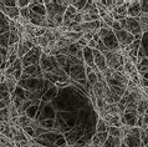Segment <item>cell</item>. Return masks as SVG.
<instances>
[{"label": "cell", "instance_id": "cell-1", "mask_svg": "<svg viewBox=\"0 0 148 147\" xmlns=\"http://www.w3.org/2000/svg\"><path fill=\"white\" fill-rule=\"evenodd\" d=\"M41 55H42V49L40 46H34L27 54L21 59L23 69H26L29 66H34V65H39Z\"/></svg>", "mask_w": 148, "mask_h": 147}, {"label": "cell", "instance_id": "cell-2", "mask_svg": "<svg viewBox=\"0 0 148 147\" xmlns=\"http://www.w3.org/2000/svg\"><path fill=\"white\" fill-rule=\"evenodd\" d=\"M126 23H127L126 30L133 36L134 40H141L143 31H142L141 24H139V18H138V19L127 18V19H126Z\"/></svg>", "mask_w": 148, "mask_h": 147}, {"label": "cell", "instance_id": "cell-3", "mask_svg": "<svg viewBox=\"0 0 148 147\" xmlns=\"http://www.w3.org/2000/svg\"><path fill=\"white\" fill-rule=\"evenodd\" d=\"M114 35L117 38V41L120 44V47H121V51L125 50V49L131 45L134 41V38L130 34L127 30H120V31H114Z\"/></svg>", "mask_w": 148, "mask_h": 147}, {"label": "cell", "instance_id": "cell-4", "mask_svg": "<svg viewBox=\"0 0 148 147\" xmlns=\"http://www.w3.org/2000/svg\"><path fill=\"white\" fill-rule=\"evenodd\" d=\"M70 76H71L72 80H76V81H79V82H81V84L87 85V81H86L87 75H86V70L84 67V64L72 66L71 70H70Z\"/></svg>", "mask_w": 148, "mask_h": 147}, {"label": "cell", "instance_id": "cell-5", "mask_svg": "<svg viewBox=\"0 0 148 147\" xmlns=\"http://www.w3.org/2000/svg\"><path fill=\"white\" fill-rule=\"evenodd\" d=\"M125 5L127 6V13H128V18L138 19L141 16V1L137 0H130V1H125Z\"/></svg>", "mask_w": 148, "mask_h": 147}, {"label": "cell", "instance_id": "cell-6", "mask_svg": "<svg viewBox=\"0 0 148 147\" xmlns=\"http://www.w3.org/2000/svg\"><path fill=\"white\" fill-rule=\"evenodd\" d=\"M32 47H34V44L31 43V40L25 39L24 36H21V38H20V41L18 44V58L23 59Z\"/></svg>", "mask_w": 148, "mask_h": 147}, {"label": "cell", "instance_id": "cell-7", "mask_svg": "<svg viewBox=\"0 0 148 147\" xmlns=\"http://www.w3.org/2000/svg\"><path fill=\"white\" fill-rule=\"evenodd\" d=\"M137 115H133V113H128V112H123L120 116L121 124L123 126H127V127H136L137 126Z\"/></svg>", "mask_w": 148, "mask_h": 147}, {"label": "cell", "instance_id": "cell-8", "mask_svg": "<svg viewBox=\"0 0 148 147\" xmlns=\"http://www.w3.org/2000/svg\"><path fill=\"white\" fill-rule=\"evenodd\" d=\"M93 60H95V65L96 67L100 70L101 72H103L106 69H107V64H106V58L101 54L97 49L93 50Z\"/></svg>", "mask_w": 148, "mask_h": 147}, {"label": "cell", "instance_id": "cell-9", "mask_svg": "<svg viewBox=\"0 0 148 147\" xmlns=\"http://www.w3.org/2000/svg\"><path fill=\"white\" fill-rule=\"evenodd\" d=\"M110 14L112 15V18L114 20H117V21H121V20H125V19L128 18V13H127V6L126 5L114 8Z\"/></svg>", "mask_w": 148, "mask_h": 147}, {"label": "cell", "instance_id": "cell-10", "mask_svg": "<svg viewBox=\"0 0 148 147\" xmlns=\"http://www.w3.org/2000/svg\"><path fill=\"white\" fill-rule=\"evenodd\" d=\"M84 63L86 64V66L92 67V70H96V65H95V60H93V50L90 49L88 46H86L84 49Z\"/></svg>", "mask_w": 148, "mask_h": 147}, {"label": "cell", "instance_id": "cell-11", "mask_svg": "<svg viewBox=\"0 0 148 147\" xmlns=\"http://www.w3.org/2000/svg\"><path fill=\"white\" fill-rule=\"evenodd\" d=\"M29 6H30V10L32 13L41 16H46V8L44 5V1H31Z\"/></svg>", "mask_w": 148, "mask_h": 147}, {"label": "cell", "instance_id": "cell-12", "mask_svg": "<svg viewBox=\"0 0 148 147\" xmlns=\"http://www.w3.org/2000/svg\"><path fill=\"white\" fill-rule=\"evenodd\" d=\"M122 142L127 147H143L141 137H134V136H131V135H127V136L122 140Z\"/></svg>", "mask_w": 148, "mask_h": 147}, {"label": "cell", "instance_id": "cell-13", "mask_svg": "<svg viewBox=\"0 0 148 147\" xmlns=\"http://www.w3.org/2000/svg\"><path fill=\"white\" fill-rule=\"evenodd\" d=\"M82 32H96L100 30V20L97 21H91V23H82Z\"/></svg>", "mask_w": 148, "mask_h": 147}, {"label": "cell", "instance_id": "cell-14", "mask_svg": "<svg viewBox=\"0 0 148 147\" xmlns=\"http://www.w3.org/2000/svg\"><path fill=\"white\" fill-rule=\"evenodd\" d=\"M82 14V13H81ZM100 20V14H98V9H93L88 13H85L82 14V21L84 23H91V21H97Z\"/></svg>", "mask_w": 148, "mask_h": 147}, {"label": "cell", "instance_id": "cell-15", "mask_svg": "<svg viewBox=\"0 0 148 147\" xmlns=\"http://www.w3.org/2000/svg\"><path fill=\"white\" fill-rule=\"evenodd\" d=\"M32 118L31 117H29L27 115H21V116H19V118H18V125L15 126L16 128H24V127H27V126H30L31 124H32Z\"/></svg>", "mask_w": 148, "mask_h": 147}, {"label": "cell", "instance_id": "cell-16", "mask_svg": "<svg viewBox=\"0 0 148 147\" xmlns=\"http://www.w3.org/2000/svg\"><path fill=\"white\" fill-rule=\"evenodd\" d=\"M5 81H6V84H8V87H9L10 93L13 95V93L16 91V86H18V82H19V81L16 80L13 75L5 77Z\"/></svg>", "mask_w": 148, "mask_h": 147}, {"label": "cell", "instance_id": "cell-17", "mask_svg": "<svg viewBox=\"0 0 148 147\" xmlns=\"http://www.w3.org/2000/svg\"><path fill=\"white\" fill-rule=\"evenodd\" d=\"M6 9H8L6 16H9L10 20H14V21H16V20L20 18V9L18 6H16V8H6Z\"/></svg>", "mask_w": 148, "mask_h": 147}, {"label": "cell", "instance_id": "cell-18", "mask_svg": "<svg viewBox=\"0 0 148 147\" xmlns=\"http://www.w3.org/2000/svg\"><path fill=\"white\" fill-rule=\"evenodd\" d=\"M147 107H148V99H143L138 102L137 106V115L138 116H145V113L147 111Z\"/></svg>", "mask_w": 148, "mask_h": 147}, {"label": "cell", "instance_id": "cell-19", "mask_svg": "<svg viewBox=\"0 0 148 147\" xmlns=\"http://www.w3.org/2000/svg\"><path fill=\"white\" fill-rule=\"evenodd\" d=\"M10 46V32H4L0 35V47L8 49Z\"/></svg>", "mask_w": 148, "mask_h": 147}, {"label": "cell", "instance_id": "cell-20", "mask_svg": "<svg viewBox=\"0 0 148 147\" xmlns=\"http://www.w3.org/2000/svg\"><path fill=\"white\" fill-rule=\"evenodd\" d=\"M106 112L107 115H112V116H121V112L118 110V106L117 104H112V105H107L106 106Z\"/></svg>", "mask_w": 148, "mask_h": 147}, {"label": "cell", "instance_id": "cell-21", "mask_svg": "<svg viewBox=\"0 0 148 147\" xmlns=\"http://www.w3.org/2000/svg\"><path fill=\"white\" fill-rule=\"evenodd\" d=\"M0 147H16L15 142L10 138H8L6 136L0 133Z\"/></svg>", "mask_w": 148, "mask_h": 147}, {"label": "cell", "instance_id": "cell-22", "mask_svg": "<svg viewBox=\"0 0 148 147\" xmlns=\"http://www.w3.org/2000/svg\"><path fill=\"white\" fill-rule=\"evenodd\" d=\"M96 130H97V133L107 132L108 126H107V124H106V121L103 120V118H98V121H97V126H96Z\"/></svg>", "mask_w": 148, "mask_h": 147}, {"label": "cell", "instance_id": "cell-23", "mask_svg": "<svg viewBox=\"0 0 148 147\" xmlns=\"http://www.w3.org/2000/svg\"><path fill=\"white\" fill-rule=\"evenodd\" d=\"M65 36H66L70 41H72L75 44L84 36V32H67V34H65Z\"/></svg>", "mask_w": 148, "mask_h": 147}, {"label": "cell", "instance_id": "cell-24", "mask_svg": "<svg viewBox=\"0 0 148 147\" xmlns=\"http://www.w3.org/2000/svg\"><path fill=\"white\" fill-rule=\"evenodd\" d=\"M0 121H1V122H8V124L10 122V111H9V107L0 110Z\"/></svg>", "mask_w": 148, "mask_h": 147}, {"label": "cell", "instance_id": "cell-25", "mask_svg": "<svg viewBox=\"0 0 148 147\" xmlns=\"http://www.w3.org/2000/svg\"><path fill=\"white\" fill-rule=\"evenodd\" d=\"M107 132H108V136H111V137H113V138L120 137L121 138V128L114 127V126H108Z\"/></svg>", "mask_w": 148, "mask_h": 147}, {"label": "cell", "instance_id": "cell-26", "mask_svg": "<svg viewBox=\"0 0 148 147\" xmlns=\"http://www.w3.org/2000/svg\"><path fill=\"white\" fill-rule=\"evenodd\" d=\"M29 140V137L25 135V132H24V130H19V132L14 136V142H26Z\"/></svg>", "mask_w": 148, "mask_h": 147}, {"label": "cell", "instance_id": "cell-27", "mask_svg": "<svg viewBox=\"0 0 148 147\" xmlns=\"http://www.w3.org/2000/svg\"><path fill=\"white\" fill-rule=\"evenodd\" d=\"M110 90L113 93H116V95L122 97L123 95H125V92L127 91V86H110Z\"/></svg>", "mask_w": 148, "mask_h": 147}, {"label": "cell", "instance_id": "cell-28", "mask_svg": "<svg viewBox=\"0 0 148 147\" xmlns=\"http://www.w3.org/2000/svg\"><path fill=\"white\" fill-rule=\"evenodd\" d=\"M97 81H98V79H97V75L95 72H91V74H88L87 75V84L90 85V86H95V85L97 84Z\"/></svg>", "mask_w": 148, "mask_h": 147}, {"label": "cell", "instance_id": "cell-29", "mask_svg": "<svg viewBox=\"0 0 148 147\" xmlns=\"http://www.w3.org/2000/svg\"><path fill=\"white\" fill-rule=\"evenodd\" d=\"M130 80L133 81L136 85H138V86H139V85H141V75H139V72L134 71L133 74H131V75H130Z\"/></svg>", "mask_w": 148, "mask_h": 147}, {"label": "cell", "instance_id": "cell-30", "mask_svg": "<svg viewBox=\"0 0 148 147\" xmlns=\"http://www.w3.org/2000/svg\"><path fill=\"white\" fill-rule=\"evenodd\" d=\"M86 4H87V1H71V5L76 8V10L79 11V13H81L82 10H84V8L86 6Z\"/></svg>", "mask_w": 148, "mask_h": 147}, {"label": "cell", "instance_id": "cell-31", "mask_svg": "<svg viewBox=\"0 0 148 147\" xmlns=\"http://www.w3.org/2000/svg\"><path fill=\"white\" fill-rule=\"evenodd\" d=\"M141 141H142V146L143 147L148 146V128L147 130H142V132H141Z\"/></svg>", "mask_w": 148, "mask_h": 147}, {"label": "cell", "instance_id": "cell-32", "mask_svg": "<svg viewBox=\"0 0 148 147\" xmlns=\"http://www.w3.org/2000/svg\"><path fill=\"white\" fill-rule=\"evenodd\" d=\"M20 41V34L18 32H10V45L19 44Z\"/></svg>", "mask_w": 148, "mask_h": 147}, {"label": "cell", "instance_id": "cell-33", "mask_svg": "<svg viewBox=\"0 0 148 147\" xmlns=\"http://www.w3.org/2000/svg\"><path fill=\"white\" fill-rule=\"evenodd\" d=\"M38 44H39V46L41 49L47 47L49 46V40L45 38V36H40V38H38Z\"/></svg>", "mask_w": 148, "mask_h": 147}, {"label": "cell", "instance_id": "cell-34", "mask_svg": "<svg viewBox=\"0 0 148 147\" xmlns=\"http://www.w3.org/2000/svg\"><path fill=\"white\" fill-rule=\"evenodd\" d=\"M141 132H142V130L136 126V127H131L130 128V133L128 135H131V136H134V137H141Z\"/></svg>", "mask_w": 148, "mask_h": 147}, {"label": "cell", "instance_id": "cell-35", "mask_svg": "<svg viewBox=\"0 0 148 147\" xmlns=\"http://www.w3.org/2000/svg\"><path fill=\"white\" fill-rule=\"evenodd\" d=\"M137 90H139V86H138V85H136L133 81L128 80V84H127V91L134 92V91H137Z\"/></svg>", "mask_w": 148, "mask_h": 147}, {"label": "cell", "instance_id": "cell-36", "mask_svg": "<svg viewBox=\"0 0 148 147\" xmlns=\"http://www.w3.org/2000/svg\"><path fill=\"white\" fill-rule=\"evenodd\" d=\"M30 13H31V10H30V8H23V9H20V16L24 19H27L29 20V16H30Z\"/></svg>", "mask_w": 148, "mask_h": 147}, {"label": "cell", "instance_id": "cell-37", "mask_svg": "<svg viewBox=\"0 0 148 147\" xmlns=\"http://www.w3.org/2000/svg\"><path fill=\"white\" fill-rule=\"evenodd\" d=\"M101 20L107 24V26H108V27L112 26V24H113V21H114V19L112 18V15H111V14H107L106 16H103V18H102Z\"/></svg>", "mask_w": 148, "mask_h": 147}, {"label": "cell", "instance_id": "cell-38", "mask_svg": "<svg viewBox=\"0 0 148 147\" xmlns=\"http://www.w3.org/2000/svg\"><path fill=\"white\" fill-rule=\"evenodd\" d=\"M139 44H141V40H134V41L131 45H128L125 50L126 51H131V50H134V49H139Z\"/></svg>", "mask_w": 148, "mask_h": 147}, {"label": "cell", "instance_id": "cell-39", "mask_svg": "<svg viewBox=\"0 0 148 147\" xmlns=\"http://www.w3.org/2000/svg\"><path fill=\"white\" fill-rule=\"evenodd\" d=\"M91 145L92 146H97V147H102L101 146V142H100V137H98V135H93L92 138H91Z\"/></svg>", "mask_w": 148, "mask_h": 147}, {"label": "cell", "instance_id": "cell-40", "mask_svg": "<svg viewBox=\"0 0 148 147\" xmlns=\"http://www.w3.org/2000/svg\"><path fill=\"white\" fill-rule=\"evenodd\" d=\"M98 137H100V142H101V146L105 145V142L107 141L108 138V132H103V133H97Z\"/></svg>", "mask_w": 148, "mask_h": 147}, {"label": "cell", "instance_id": "cell-41", "mask_svg": "<svg viewBox=\"0 0 148 147\" xmlns=\"http://www.w3.org/2000/svg\"><path fill=\"white\" fill-rule=\"evenodd\" d=\"M31 1H29V0H18L16 4H18L19 9H23V8H27V5H30Z\"/></svg>", "mask_w": 148, "mask_h": 147}, {"label": "cell", "instance_id": "cell-42", "mask_svg": "<svg viewBox=\"0 0 148 147\" xmlns=\"http://www.w3.org/2000/svg\"><path fill=\"white\" fill-rule=\"evenodd\" d=\"M47 29H45V27H36L35 29V36L36 38H40V36H44L45 32H46Z\"/></svg>", "mask_w": 148, "mask_h": 147}, {"label": "cell", "instance_id": "cell-43", "mask_svg": "<svg viewBox=\"0 0 148 147\" xmlns=\"http://www.w3.org/2000/svg\"><path fill=\"white\" fill-rule=\"evenodd\" d=\"M111 29H112L113 31H120V30H122L120 21H117V20H114L113 24H112V26H111Z\"/></svg>", "mask_w": 148, "mask_h": 147}, {"label": "cell", "instance_id": "cell-44", "mask_svg": "<svg viewBox=\"0 0 148 147\" xmlns=\"http://www.w3.org/2000/svg\"><path fill=\"white\" fill-rule=\"evenodd\" d=\"M141 11L142 14H148V1H141Z\"/></svg>", "mask_w": 148, "mask_h": 147}, {"label": "cell", "instance_id": "cell-45", "mask_svg": "<svg viewBox=\"0 0 148 147\" xmlns=\"http://www.w3.org/2000/svg\"><path fill=\"white\" fill-rule=\"evenodd\" d=\"M139 23L148 25V14H141V16H139Z\"/></svg>", "mask_w": 148, "mask_h": 147}, {"label": "cell", "instance_id": "cell-46", "mask_svg": "<svg viewBox=\"0 0 148 147\" xmlns=\"http://www.w3.org/2000/svg\"><path fill=\"white\" fill-rule=\"evenodd\" d=\"M87 46H88L90 49H92V50H95V49H97V43L95 41V40H90Z\"/></svg>", "mask_w": 148, "mask_h": 147}, {"label": "cell", "instance_id": "cell-47", "mask_svg": "<svg viewBox=\"0 0 148 147\" xmlns=\"http://www.w3.org/2000/svg\"><path fill=\"white\" fill-rule=\"evenodd\" d=\"M77 44L81 45L82 47H86V46H87V45H88V41H86V40H85L84 38H81V39L79 40V41H77Z\"/></svg>", "mask_w": 148, "mask_h": 147}, {"label": "cell", "instance_id": "cell-48", "mask_svg": "<svg viewBox=\"0 0 148 147\" xmlns=\"http://www.w3.org/2000/svg\"><path fill=\"white\" fill-rule=\"evenodd\" d=\"M139 87H148V80L143 79V77H141V85H139Z\"/></svg>", "mask_w": 148, "mask_h": 147}, {"label": "cell", "instance_id": "cell-49", "mask_svg": "<svg viewBox=\"0 0 148 147\" xmlns=\"http://www.w3.org/2000/svg\"><path fill=\"white\" fill-rule=\"evenodd\" d=\"M142 125H143V116H138L137 117V127L141 128Z\"/></svg>", "mask_w": 148, "mask_h": 147}, {"label": "cell", "instance_id": "cell-50", "mask_svg": "<svg viewBox=\"0 0 148 147\" xmlns=\"http://www.w3.org/2000/svg\"><path fill=\"white\" fill-rule=\"evenodd\" d=\"M0 10H1L3 13L6 15V13H8V9L5 8V5H4V1H0Z\"/></svg>", "mask_w": 148, "mask_h": 147}, {"label": "cell", "instance_id": "cell-51", "mask_svg": "<svg viewBox=\"0 0 148 147\" xmlns=\"http://www.w3.org/2000/svg\"><path fill=\"white\" fill-rule=\"evenodd\" d=\"M85 70H86V75H88V74H91V72H93V70H92V67H90V66H86V67H85Z\"/></svg>", "mask_w": 148, "mask_h": 147}, {"label": "cell", "instance_id": "cell-52", "mask_svg": "<svg viewBox=\"0 0 148 147\" xmlns=\"http://www.w3.org/2000/svg\"><path fill=\"white\" fill-rule=\"evenodd\" d=\"M139 75H141V77H143V79L148 80V71H146V72H142V74H139Z\"/></svg>", "mask_w": 148, "mask_h": 147}, {"label": "cell", "instance_id": "cell-53", "mask_svg": "<svg viewBox=\"0 0 148 147\" xmlns=\"http://www.w3.org/2000/svg\"><path fill=\"white\" fill-rule=\"evenodd\" d=\"M92 40H95V41H96V43H98V41H100V36H98V34H97V32H96V34L93 35V39H92Z\"/></svg>", "mask_w": 148, "mask_h": 147}, {"label": "cell", "instance_id": "cell-54", "mask_svg": "<svg viewBox=\"0 0 148 147\" xmlns=\"http://www.w3.org/2000/svg\"><path fill=\"white\" fill-rule=\"evenodd\" d=\"M143 124L148 126V115H145V116H143Z\"/></svg>", "mask_w": 148, "mask_h": 147}, {"label": "cell", "instance_id": "cell-55", "mask_svg": "<svg viewBox=\"0 0 148 147\" xmlns=\"http://www.w3.org/2000/svg\"><path fill=\"white\" fill-rule=\"evenodd\" d=\"M5 80V76H4V72L3 71H0V82H1V81H4Z\"/></svg>", "mask_w": 148, "mask_h": 147}, {"label": "cell", "instance_id": "cell-56", "mask_svg": "<svg viewBox=\"0 0 148 147\" xmlns=\"http://www.w3.org/2000/svg\"><path fill=\"white\" fill-rule=\"evenodd\" d=\"M142 91H143V93H145V95L148 96V87H143V89H142Z\"/></svg>", "mask_w": 148, "mask_h": 147}, {"label": "cell", "instance_id": "cell-57", "mask_svg": "<svg viewBox=\"0 0 148 147\" xmlns=\"http://www.w3.org/2000/svg\"><path fill=\"white\" fill-rule=\"evenodd\" d=\"M145 115H148V107H147V111H146V113H145Z\"/></svg>", "mask_w": 148, "mask_h": 147}]
</instances>
